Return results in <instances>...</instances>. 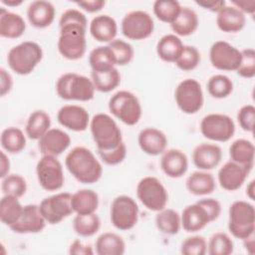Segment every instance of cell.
<instances>
[{
	"mask_svg": "<svg viewBox=\"0 0 255 255\" xmlns=\"http://www.w3.org/2000/svg\"><path fill=\"white\" fill-rule=\"evenodd\" d=\"M101 159L108 165H117L124 161L127 156V146L121 142L117 147L109 150H98Z\"/></svg>",
	"mask_w": 255,
	"mask_h": 255,
	"instance_id": "f907efd6",
	"label": "cell"
},
{
	"mask_svg": "<svg viewBox=\"0 0 255 255\" xmlns=\"http://www.w3.org/2000/svg\"><path fill=\"white\" fill-rule=\"evenodd\" d=\"M51 128V118L42 110L34 111L30 114L26 127V135L33 140H39Z\"/></svg>",
	"mask_w": 255,
	"mask_h": 255,
	"instance_id": "f546056e",
	"label": "cell"
},
{
	"mask_svg": "<svg viewBox=\"0 0 255 255\" xmlns=\"http://www.w3.org/2000/svg\"><path fill=\"white\" fill-rule=\"evenodd\" d=\"M89 30L96 41L109 44L116 39L118 24L112 16L98 15L91 21Z\"/></svg>",
	"mask_w": 255,
	"mask_h": 255,
	"instance_id": "d4e9b609",
	"label": "cell"
},
{
	"mask_svg": "<svg viewBox=\"0 0 255 255\" xmlns=\"http://www.w3.org/2000/svg\"><path fill=\"white\" fill-rule=\"evenodd\" d=\"M139 209L135 200L128 195L117 196L110 210L111 222L119 230L127 231L135 226L138 220Z\"/></svg>",
	"mask_w": 255,
	"mask_h": 255,
	"instance_id": "9c48e42d",
	"label": "cell"
},
{
	"mask_svg": "<svg viewBox=\"0 0 255 255\" xmlns=\"http://www.w3.org/2000/svg\"><path fill=\"white\" fill-rule=\"evenodd\" d=\"M1 145L8 153H19L26 146V136L24 132L15 127H9L3 129L0 137Z\"/></svg>",
	"mask_w": 255,
	"mask_h": 255,
	"instance_id": "74e56055",
	"label": "cell"
},
{
	"mask_svg": "<svg viewBox=\"0 0 255 255\" xmlns=\"http://www.w3.org/2000/svg\"><path fill=\"white\" fill-rule=\"evenodd\" d=\"M243 244L249 254H254V234L243 239Z\"/></svg>",
	"mask_w": 255,
	"mask_h": 255,
	"instance_id": "94428289",
	"label": "cell"
},
{
	"mask_svg": "<svg viewBox=\"0 0 255 255\" xmlns=\"http://www.w3.org/2000/svg\"><path fill=\"white\" fill-rule=\"evenodd\" d=\"M24 206L20 203L18 197L4 194L0 200V219L8 227L12 226L20 218Z\"/></svg>",
	"mask_w": 255,
	"mask_h": 255,
	"instance_id": "d590c367",
	"label": "cell"
},
{
	"mask_svg": "<svg viewBox=\"0 0 255 255\" xmlns=\"http://www.w3.org/2000/svg\"><path fill=\"white\" fill-rule=\"evenodd\" d=\"M69 253L72 255H93L94 250L91 245L84 244L81 240L76 239L71 243Z\"/></svg>",
	"mask_w": 255,
	"mask_h": 255,
	"instance_id": "db71d44e",
	"label": "cell"
},
{
	"mask_svg": "<svg viewBox=\"0 0 255 255\" xmlns=\"http://www.w3.org/2000/svg\"><path fill=\"white\" fill-rule=\"evenodd\" d=\"M136 196L150 211H160L168 202V193L159 179L154 176H145L136 186Z\"/></svg>",
	"mask_w": 255,
	"mask_h": 255,
	"instance_id": "ba28073f",
	"label": "cell"
},
{
	"mask_svg": "<svg viewBox=\"0 0 255 255\" xmlns=\"http://www.w3.org/2000/svg\"><path fill=\"white\" fill-rule=\"evenodd\" d=\"M199 21L196 12L189 7H181V10L176 17V19L170 24L174 35L176 36H189L193 34L197 27Z\"/></svg>",
	"mask_w": 255,
	"mask_h": 255,
	"instance_id": "1f68e13d",
	"label": "cell"
},
{
	"mask_svg": "<svg viewBox=\"0 0 255 255\" xmlns=\"http://www.w3.org/2000/svg\"><path fill=\"white\" fill-rule=\"evenodd\" d=\"M95 248L99 255H123L126 251V243L117 233L105 232L97 238Z\"/></svg>",
	"mask_w": 255,
	"mask_h": 255,
	"instance_id": "4dcf8cb0",
	"label": "cell"
},
{
	"mask_svg": "<svg viewBox=\"0 0 255 255\" xmlns=\"http://www.w3.org/2000/svg\"><path fill=\"white\" fill-rule=\"evenodd\" d=\"M137 142L144 153L155 156L162 154L166 150L167 137L158 128H145L139 131Z\"/></svg>",
	"mask_w": 255,
	"mask_h": 255,
	"instance_id": "ffe728a7",
	"label": "cell"
},
{
	"mask_svg": "<svg viewBox=\"0 0 255 255\" xmlns=\"http://www.w3.org/2000/svg\"><path fill=\"white\" fill-rule=\"evenodd\" d=\"M1 189L4 194L13 195L20 198L27 191V182L22 175L9 173L2 178Z\"/></svg>",
	"mask_w": 255,
	"mask_h": 255,
	"instance_id": "ee69618b",
	"label": "cell"
},
{
	"mask_svg": "<svg viewBox=\"0 0 255 255\" xmlns=\"http://www.w3.org/2000/svg\"><path fill=\"white\" fill-rule=\"evenodd\" d=\"M46 226V220L40 212L39 205L28 204L23 208L20 218L9 228L19 234L39 233Z\"/></svg>",
	"mask_w": 255,
	"mask_h": 255,
	"instance_id": "e0dca14e",
	"label": "cell"
},
{
	"mask_svg": "<svg viewBox=\"0 0 255 255\" xmlns=\"http://www.w3.org/2000/svg\"><path fill=\"white\" fill-rule=\"evenodd\" d=\"M222 158V150L215 143H200L193 149L192 160L200 170H211L218 166Z\"/></svg>",
	"mask_w": 255,
	"mask_h": 255,
	"instance_id": "44dd1931",
	"label": "cell"
},
{
	"mask_svg": "<svg viewBox=\"0 0 255 255\" xmlns=\"http://www.w3.org/2000/svg\"><path fill=\"white\" fill-rule=\"evenodd\" d=\"M234 250V244L228 234L224 232L214 233L207 243L209 255H229Z\"/></svg>",
	"mask_w": 255,
	"mask_h": 255,
	"instance_id": "7bdbcfd3",
	"label": "cell"
},
{
	"mask_svg": "<svg viewBox=\"0 0 255 255\" xmlns=\"http://www.w3.org/2000/svg\"><path fill=\"white\" fill-rule=\"evenodd\" d=\"M237 121L243 130L252 132L254 129L255 107L253 105H245L241 107L237 113Z\"/></svg>",
	"mask_w": 255,
	"mask_h": 255,
	"instance_id": "816d5d0a",
	"label": "cell"
},
{
	"mask_svg": "<svg viewBox=\"0 0 255 255\" xmlns=\"http://www.w3.org/2000/svg\"><path fill=\"white\" fill-rule=\"evenodd\" d=\"M36 174L39 184L47 191H57L64 185L63 166L57 156L42 155L36 165Z\"/></svg>",
	"mask_w": 255,
	"mask_h": 255,
	"instance_id": "8fae6325",
	"label": "cell"
},
{
	"mask_svg": "<svg viewBox=\"0 0 255 255\" xmlns=\"http://www.w3.org/2000/svg\"><path fill=\"white\" fill-rule=\"evenodd\" d=\"M77 6L84 9L89 13H95L102 10L106 4L103 0H91V1H80L76 2Z\"/></svg>",
	"mask_w": 255,
	"mask_h": 255,
	"instance_id": "9f6ffc18",
	"label": "cell"
},
{
	"mask_svg": "<svg viewBox=\"0 0 255 255\" xmlns=\"http://www.w3.org/2000/svg\"><path fill=\"white\" fill-rule=\"evenodd\" d=\"M121 30L123 35L129 40H144L153 33L154 22L147 12L134 10L125 15Z\"/></svg>",
	"mask_w": 255,
	"mask_h": 255,
	"instance_id": "4fadbf2b",
	"label": "cell"
},
{
	"mask_svg": "<svg viewBox=\"0 0 255 255\" xmlns=\"http://www.w3.org/2000/svg\"><path fill=\"white\" fill-rule=\"evenodd\" d=\"M108 46L112 49L116 64L119 66H126L131 62L134 56V51L132 46L121 39H115L108 44Z\"/></svg>",
	"mask_w": 255,
	"mask_h": 255,
	"instance_id": "f6af8a7d",
	"label": "cell"
},
{
	"mask_svg": "<svg viewBox=\"0 0 255 255\" xmlns=\"http://www.w3.org/2000/svg\"><path fill=\"white\" fill-rule=\"evenodd\" d=\"M207 251V243L203 236L193 235L187 237L180 246L183 255H204Z\"/></svg>",
	"mask_w": 255,
	"mask_h": 255,
	"instance_id": "7dc6e473",
	"label": "cell"
},
{
	"mask_svg": "<svg viewBox=\"0 0 255 255\" xmlns=\"http://www.w3.org/2000/svg\"><path fill=\"white\" fill-rule=\"evenodd\" d=\"M251 169V166L228 160L218 170V182L223 189L227 191H235L243 185Z\"/></svg>",
	"mask_w": 255,
	"mask_h": 255,
	"instance_id": "2e32d148",
	"label": "cell"
},
{
	"mask_svg": "<svg viewBox=\"0 0 255 255\" xmlns=\"http://www.w3.org/2000/svg\"><path fill=\"white\" fill-rule=\"evenodd\" d=\"M153 13L158 20L171 24L178 16L181 5L176 0H156L153 3Z\"/></svg>",
	"mask_w": 255,
	"mask_h": 255,
	"instance_id": "60d3db41",
	"label": "cell"
},
{
	"mask_svg": "<svg viewBox=\"0 0 255 255\" xmlns=\"http://www.w3.org/2000/svg\"><path fill=\"white\" fill-rule=\"evenodd\" d=\"M90 129L98 150H109L123 142L122 130L107 114H97L90 121Z\"/></svg>",
	"mask_w": 255,
	"mask_h": 255,
	"instance_id": "277c9868",
	"label": "cell"
},
{
	"mask_svg": "<svg viewBox=\"0 0 255 255\" xmlns=\"http://www.w3.org/2000/svg\"><path fill=\"white\" fill-rule=\"evenodd\" d=\"M26 30L24 19L17 13L0 9V36L8 39L21 37Z\"/></svg>",
	"mask_w": 255,
	"mask_h": 255,
	"instance_id": "4316f807",
	"label": "cell"
},
{
	"mask_svg": "<svg viewBox=\"0 0 255 255\" xmlns=\"http://www.w3.org/2000/svg\"><path fill=\"white\" fill-rule=\"evenodd\" d=\"M200 59V53L194 46L184 45L175 65L182 71H192L199 65Z\"/></svg>",
	"mask_w": 255,
	"mask_h": 255,
	"instance_id": "bcb514c9",
	"label": "cell"
},
{
	"mask_svg": "<svg viewBox=\"0 0 255 255\" xmlns=\"http://www.w3.org/2000/svg\"><path fill=\"white\" fill-rule=\"evenodd\" d=\"M56 92L66 101L88 102L94 99L96 89L92 79L76 73H66L57 80Z\"/></svg>",
	"mask_w": 255,
	"mask_h": 255,
	"instance_id": "3957f363",
	"label": "cell"
},
{
	"mask_svg": "<svg viewBox=\"0 0 255 255\" xmlns=\"http://www.w3.org/2000/svg\"><path fill=\"white\" fill-rule=\"evenodd\" d=\"M0 169H1V171H0V176H1V178H3V177H5L6 175H8L9 174V171H10V166H11V164H10V160H9V158H8V156L6 155V153L2 150L1 151V158H0Z\"/></svg>",
	"mask_w": 255,
	"mask_h": 255,
	"instance_id": "91938a15",
	"label": "cell"
},
{
	"mask_svg": "<svg viewBox=\"0 0 255 255\" xmlns=\"http://www.w3.org/2000/svg\"><path fill=\"white\" fill-rule=\"evenodd\" d=\"M228 230L238 239H245L255 231V208L248 201H234L228 211Z\"/></svg>",
	"mask_w": 255,
	"mask_h": 255,
	"instance_id": "5b68a950",
	"label": "cell"
},
{
	"mask_svg": "<svg viewBox=\"0 0 255 255\" xmlns=\"http://www.w3.org/2000/svg\"><path fill=\"white\" fill-rule=\"evenodd\" d=\"M232 5L234 7H236L238 10H240L243 14L247 13V14H253L255 12V1L254 0H233Z\"/></svg>",
	"mask_w": 255,
	"mask_h": 255,
	"instance_id": "680465c9",
	"label": "cell"
},
{
	"mask_svg": "<svg viewBox=\"0 0 255 255\" xmlns=\"http://www.w3.org/2000/svg\"><path fill=\"white\" fill-rule=\"evenodd\" d=\"M254 184H255V181H254V180H251V181L248 183L247 187H246V194H247V196H248L250 199H252V200H254V192H255Z\"/></svg>",
	"mask_w": 255,
	"mask_h": 255,
	"instance_id": "6125c7cd",
	"label": "cell"
},
{
	"mask_svg": "<svg viewBox=\"0 0 255 255\" xmlns=\"http://www.w3.org/2000/svg\"><path fill=\"white\" fill-rule=\"evenodd\" d=\"M246 23L245 14L233 5H225L216 17V25L219 30L225 33H236L241 31Z\"/></svg>",
	"mask_w": 255,
	"mask_h": 255,
	"instance_id": "484cf974",
	"label": "cell"
},
{
	"mask_svg": "<svg viewBox=\"0 0 255 255\" xmlns=\"http://www.w3.org/2000/svg\"><path fill=\"white\" fill-rule=\"evenodd\" d=\"M72 207L77 214L95 213L99 207V195L92 189H80L72 194Z\"/></svg>",
	"mask_w": 255,
	"mask_h": 255,
	"instance_id": "d6a6232c",
	"label": "cell"
},
{
	"mask_svg": "<svg viewBox=\"0 0 255 255\" xmlns=\"http://www.w3.org/2000/svg\"><path fill=\"white\" fill-rule=\"evenodd\" d=\"M184 45L180 38L174 34L162 36L156 44L157 56L164 62L175 63L180 56Z\"/></svg>",
	"mask_w": 255,
	"mask_h": 255,
	"instance_id": "f1b7e54d",
	"label": "cell"
},
{
	"mask_svg": "<svg viewBox=\"0 0 255 255\" xmlns=\"http://www.w3.org/2000/svg\"><path fill=\"white\" fill-rule=\"evenodd\" d=\"M209 95L214 99L227 98L233 91V83L229 77L217 74L209 78L206 84Z\"/></svg>",
	"mask_w": 255,
	"mask_h": 255,
	"instance_id": "b9f144b4",
	"label": "cell"
},
{
	"mask_svg": "<svg viewBox=\"0 0 255 255\" xmlns=\"http://www.w3.org/2000/svg\"><path fill=\"white\" fill-rule=\"evenodd\" d=\"M180 219L183 229L190 233L200 231L211 222L207 211L197 201L182 210Z\"/></svg>",
	"mask_w": 255,
	"mask_h": 255,
	"instance_id": "cb8c5ba5",
	"label": "cell"
},
{
	"mask_svg": "<svg viewBox=\"0 0 255 255\" xmlns=\"http://www.w3.org/2000/svg\"><path fill=\"white\" fill-rule=\"evenodd\" d=\"M230 160L242 165L253 167L255 147L254 144L245 138L234 140L229 146Z\"/></svg>",
	"mask_w": 255,
	"mask_h": 255,
	"instance_id": "836d02e7",
	"label": "cell"
},
{
	"mask_svg": "<svg viewBox=\"0 0 255 255\" xmlns=\"http://www.w3.org/2000/svg\"><path fill=\"white\" fill-rule=\"evenodd\" d=\"M0 96L4 97L12 90L13 79L10 73L4 68L0 69Z\"/></svg>",
	"mask_w": 255,
	"mask_h": 255,
	"instance_id": "11a10c76",
	"label": "cell"
},
{
	"mask_svg": "<svg viewBox=\"0 0 255 255\" xmlns=\"http://www.w3.org/2000/svg\"><path fill=\"white\" fill-rule=\"evenodd\" d=\"M43 58V50L33 41H24L10 49L7 55L9 68L20 76L31 74Z\"/></svg>",
	"mask_w": 255,
	"mask_h": 255,
	"instance_id": "7a4b0ae2",
	"label": "cell"
},
{
	"mask_svg": "<svg viewBox=\"0 0 255 255\" xmlns=\"http://www.w3.org/2000/svg\"><path fill=\"white\" fill-rule=\"evenodd\" d=\"M155 225L157 229L166 235H175L181 227L180 215L171 208H163L155 215Z\"/></svg>",
	"mask_w": 255,
	"mask_h": 255,
	"instance_id": "8d00e7d4",
	"label": "cell"
},
{
	"mask_svg": "<svg viewBox=\"0 0 255 255\" xmlns=\"http://www.w3.org/2000/svg\"><path fill=\"white\" fill-rule=\"evenodd\" d=\"M89 64L92 72H106L117 65L114 53L108 45L93 49L89 55Z\"/></svg>",
	"mask_w": 255,
	"mask_h": 255,
	"instance_id": "e575fe53",
	"label": "cell"
},
{
	"mask_svg": "<svg viewBox=\"0 0 255 255\" xmlns=\"http://www.w3.org/2000/svg\"><path fill=\"white\" fill-rule=\"evenodd\" d=\"M54 5L45 0H36L30 3L27 9V18L29 23L39 29L49 27L55 19Z\"/></svg>",
	"mask_w": 255,
	"mask_h": 255,
	"instance_id": "603a6c76",
	"label": "cell"
},
{
	"mask_svg": "<svg viewBox=\"0 0 255 255\" xmlns=\"http://www.w3.org/2000/svg\"><path fill=\"white\" fill-rule=\"evenodd\" d=\"M64 26H77L87 29L88 21L81 11L77 9H68L62 13L59 20V27Z\"/></svg>",
	"mask_w": 255,
	"mask_h": 255,
	"instance_id": "681fc988",
	"label": "cell"
},
{
	"mask_svg": "<svg viewBox=\"0 0 255 255\" xmlns=\"http://www.w3.org/2000/svg\"><path fill=\"white\" fill-rule=\"evenodd\" d=\"M186 189L193 195L203 196L212 193L215 189V179L210 172L198 170L192 172L185 181Z\"/></svg>",
	"mask_w": 255,
	"mask_h": 255,
	"instance_id": "83f0119b",
	"label": "cell"
},
{
	"mask_svg": "<svg viewBox=\"0 0 255 255\" xmlns=\"http://www.w3.org/2000/svg\"><path fill=\"white\" fill-rule=\"evenodd\" d=\"M241 51L226 41H216L209 50L211 65L220 71H236L241 63Z\"/></svg>",
	"mask_w": 255,
	"mask_h": 255,
	"instance_id": "9a60e30c",
	"label": "cell"
},
{
	"mask_svg": "<svg viewBox=\"0 0 255 255\" xmlns=\"http://www.w3.org/2000/svg\"><path fill=\"white\" fill-rule=\"evenodd\" d=\"M101 227V219L95 213L77 214L73 220L74 231L82 237L95 235Z\"/></svg>",
	"mask_w": 255,
	"mask_h": 255,
	"instance_id": "ab89813d",
	"label": "cell"
},
{
	"mask_svg": "<svg viewBox=\"0 0 255 255\" xmlns=\"http://www.w3.org/2000/svg\"><path fill=\"white\" fill-rule=\"evenodd\" d=\"M72 194L59 192L44 198L39 204V209L46 222L58 224L74 213L72 207Z\"/></svg>",
	"mask_w": 255,
	"mask_h": 255,
	"instance_id": "5bb4252c",
	"label": "cell"
},
{
	"mask_svg": "<svg viewBox=\"0 0 255 255\" xmlns=\"http://www.w3.org/2000/svg\"><path fill=\"white\" fill-rule=\"evenodd\" d=\"M71 144L70 135L60 128H50L40 139L39 149L42 155L58 156Z\"/></svg>",
	"mask_w": 255,
	"mask_h": 255,
	"instance_id": "d6986e66",
	"label": "cell"
},
{
	"mask_svg": "<svg viewBox=\"0 0 255 255\" xmlns=\"http://www.w3.org/2000/svg\"><path fill=\"white\" fill-rule=\"evenodd\" d=\"M174 100L182 113L187 115L196 114L202 108L204 102L201 85L194 79L181 81L175 88Z\"/></svg>",
	"mask_w": 255,
	"mask_h": 255,
	"instance_id": "30bf717a",
	"label": "cell"
},
{
	"mask_svg": "<svg viewBox=\"0 0 255 255\" xmlns=\"http://www.w3.org/2000/svg\"><path fill=\"white\" fill-rule=\"evenodd\" d=\"M111 114L128 126L136 125L141 118V106L137 97L128 91H119L109 101Z\"/></svg>",
	"mask_w": 255,
	"mask_h": 255,
	"instance_id": "8992f818",
	"label": "cell"
},
{
	"mask_svg": "<svg viewBox=\"0 0 255 255\" xmlns=\"http://www.w3.org/2000/svg\"><path fill=\"white\" fill-rule=\"evenodd\" d=\"M200 131L207 139L224 142L234 135L235 124L227 115L209 114L201 120Z\"/></svg>",
	"mask_w": 255,
	"mask_h": 255,
	"instance_id": "7c38bea8",
	"label": "cell"
},
{
	"mask_svg": "<svg viewBox=\"0 0 255 255\" xmlns=\"http://www.w3.org/2000/svg\"><path fill=\"white\" fill-rule=\"evenodd\" d=\"M241 63L236 70L238 76L245 79H252L255 76V51L247 48L241 51Z\"/></svg>",
	"mask_w": 255,
	"mask_h": 255,
	"instance_id": "c3c4849f",
	"label": "cell"
},
{
	"mask_svg": "<svg viewBox=\"0 0 255 255\" xmlns=\"http://www.w3.org/2000/svg\"><path fill=\"white\" fill-rule=\"evenodd\" d=\"M91 77L96 91L101 93H110L121 84V74L116 67L106 72H92Z\"/></svg>",
	"mask_w": 255,
	"mask_h": 255,
	"instance_id": "f35d334b",
	"label": "cell"
},
{
	"mask_svg": "<svg viewBox=\"0 0 255 255\" xmlns=\"http://www.w3.org/2000/svg\"><path fill=\"white\" fill-rule=\"evenodd\" d=\"M4 5H7L9 7H15V6H19L23 3L22 0H2L1 1Z\"/></svg>",
	"mask_w": 255,
	"mask_h": 255,
	"instance_id": "be15d7a7",
	"label": "cell"
},
{
	"mask_svg": "<svg viewBox=\"0 0 255 255\" xmlns=\"http://www.w3.org/2000/svg\"><path fill=\"white\" fill-rule=\"evenodd\" d=\"M65 164L69 172L81 183L92 184L100 180L103 166L95 154L85 146L74 147L66 156Z\"/></svg>",
	"mask_w": 255,
	"mask_h": 255,
	"instance_id": "6da1fadb",
	"label": "cell"
},
{
	"mask_svg": "<svg viewBox=\"0 0 255 255\" xmlns=\"http://www.w3.org/2000/svg\"><path fill=\"white\" fill-rule=\"evenodd\" d=\"M195 3L206 10L216 13H218L226 5V2L224 0H201L195 1Z\"/></svg>",
	"mask_w": 255,
	"mask_h": 255,
	"instance_id": "6f0895ef",
	"label": "cell"
},
{
	"mask_svg": "<svg viewBox=\"0 0 255 255\" xmlns=\"http://www.w3.org/2000/svg\"><path fill=\"white\" fill-rule=\"evenodd\" d=\"M87 29L77 26L60 27L58 51L67 60L81 59L87 50Z\"/></svg>",
	"mask_w": 255,
	"mask_h": 255,
	"instance_id": "52a82bcc",
	"label": "cell"
},
{
	"mask_svg": "<svg viewBox=\"0 0 255 255\" xmlns=\"http://www.w3.org/2000/svg\"><path fill=\"white\" fill-rule=\"evenodd\" d=\"M160 167L168 177L179 178L187 171L188 158L182 150L170 148L162 153Z\"/></svg>",
	"mask_w": 255,
	"mask_h": 255,
	"instance_id": "7402d4cb",
	"label": "cell"
},
{
	"mask_svg": "<svg viewBox=\"0 0 255 255\" xmlns=\"http://www.w3.org/2000/svg\"><path fill=\"white\" fill-rule=\"evenodd\" d=\"M57 120L61 126L73 131H84L90 124L87 110L77 105L63 106L58 111Z\"/></svg>",
	"mask_w": 255,
	"mask_h": 255,
	"instance_id": "ac0fdd59",
	"label": "cell"
},
{
	"mask_svg": "<svg viewBox=\"0 0 255 255\" xmlns=\"http://www.w3.org/2000/svg\"><path fill=\"white\" fill-rule=\"evenodd\" d=\"M207 211L211 222L216 220L221 213V204L215 198H203L197 201Z\"/></svg>",
	"mask_w": 255,
	"mask_h": 255,
	"instance_id": "f5cc1de1",
	"label": "cell"
}]
</instances>
